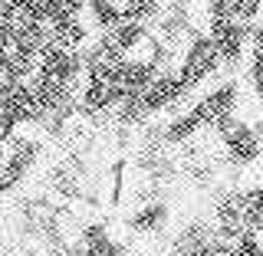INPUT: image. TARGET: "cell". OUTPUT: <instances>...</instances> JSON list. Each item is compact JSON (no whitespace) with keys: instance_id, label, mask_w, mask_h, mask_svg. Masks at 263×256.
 <instances>
[{"instance_id":"cell-9","label":"cell","mask_w":263,"mask_h":256,"mask_svg":"<svg viewBox=\"0 0 263 256\" xmlns=\"http://www.w3.org/2000/svg\"><path fill=\"white\" fill-rule=\"evenodd\" d=\"M7 60H10V49L0 43V76H4V69H7Z\"/></svg>"},{"instance_id":"cell-8","label":"cell","mask_w":263,"mask_h":256,"mask_svg":"<svg viewBox=\"0 0 263 256\" xmlns=\"http://www.w3.org/2000/svg\"><path fill=\"white\" fill-rule=\"evenodd\" d=\"M247 69L263 72V20L250 27V56H247Z\"/></svg>"},{"instance_id":"cell-4","label":"cell","mask_w":263,"mask_h":256,"mask_svg":"<svg viewBox=\"0 0 263 256\" xmlns=\"http://www.w3.org/2000/svg\"><path fill=\"white\" fill-rule=\"evenodd\" d=\"M125 227L135 240H161L171 230V204L168 201H148L138 204L135 210L125 217Z\"/></svg>"},{"instance_id":"cell-7","label":"cell","mask_w":263,"mask_h":256,"mask_svg":"<svg viewBox=\"0 0 263 256\" xmlns=\"http://www.w3.org/2000/svg\"><path fill=\"white\" fill-rule=\"evenodd\" d=\"M230 16L243 27H257L263 16V0H230Z\"/></svg>"},{"instance_id":"cell-10","label":"cell","mask_w":263,"mask_h":256,"mask_svg":"<svg viewBox=\"0 0 263 256\" xmlns=\"http://www.w3.org/2000/svg\"><path fill=\"white\" fill-rule=\"evenodd\" d=\"M0 256H16V253H0Z\"/></svg>"},{"instance_id":"cell-2","label":"cell","mask_w":263,"mask_h":256,"mask_svg":"<svg viewBox=\"0 0 263 256\" xmlns=\"http://www.w3.org/2000/svg\"><path fill=\"white\" fill-rule=\"evenodd\" d=\"M240 95H243L240 92V82H237L234 76H224V79L211 82L204 92H197L191 109L197 115V122H201L204 128H211L214 122H220V119H227V115L240 112V105H243Z\"/></svg>"},{"instance_id":"cell-1","label":"cell","mask_w":263,"mask_h":256,"mask_svg":"<svg viewBox=\"0 0 263 256\" xmlns=\"http://www.w3.org/2000/svg\"><path fill=\"white\" fill-rule=\"evenodd\" d=\"M175 72H178L181 86H184L194 99H197V92H204L211 82L224 79L217 46H214V40L208 33H194V36L187 40V46L181 49V56L175 63Z\"/></svg>"},{"instance_id":"cell-6","label":"cell","mask_w":263,"mask_h":256,"mask_svg":"<svg viewBox=\"0 0 263 256\" xmlns=\"http://www.w3.org/2000/svg\"><path fill=\"white\" fill-rule=\"evenodd\" d=\"M102 36L109 40L115 49H122L125 56H132V53H138V49H145L148 43H152L155 33L148 27H142L138 20H119L109 33H102Z\"/></svg>"},{"instance_id":"cell-5","label":"cell","mask_w":263,"mask_h":256,"mask_svg":"<svg viewBox=\"0 0 263 256\" xmlns=\"http://www.w3.org/2000/svg\"><path fill=\"white\" fill-rule=\"evenodd\" d=\"M92 40H96V33L89 30V23L79 20V16H60L56 23H49V43H53V46L82 53Z\"/></svg>"},{"instance_id":"cell-3","label":"cell","mask_w":263,"mask_h":256,"mask_svg":"<svg viewBox=\"0 0 263 256\" xmlns=\"http://www.w3.org/2000/svg\"><path fill=\"white\" fill-rule=\"evenodd\" d=\"M86 181L89 171L76 154H63L56 164L46 168V191L49 201H60V204H82L86 201Z\"/></svg>"}]
</instances>
